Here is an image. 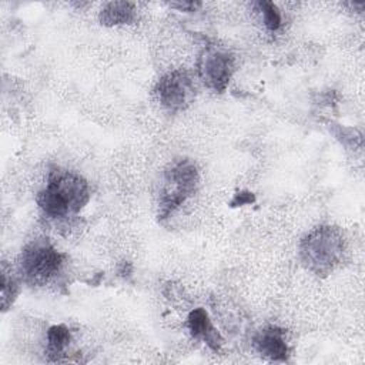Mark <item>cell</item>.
Returning <instances> with one entry per match:
<instances>
[{
	"mask_svg": "<svg viewBox=\"0 0 365 365\" xmlns=\"http://www.w3.org/2000/svg\"><path fill=\"white\" fill-rule=\"evenodd\" d=\"M200 174L194 161L180 158L173 161L163 174L158 194V218H168L198 188Z\"/></svg>",
	"mask_w": 365,
	"mask_h": 365,
	"instance_id": "3",
	"label": "cell"
},
{
	"mask_svg": "<svg viewBox=\"0 0 365 365\" xmlns=\"http://www.w3.org/2000/svg\"><path fill=\"white\" fill-rule=\"evenodd\" d=\"M154 93L163 107L170 111H181L194 101L195 84L187 71L173 70L157 81Z\"/></svg>",
	"mask_w": 365,
	"mask_h": 365,
	"instance_id": "5",
	"label": "cell"
},
{
	"mask_svg": "<svg viewBox=\"0 0 365 365\" xmlns=\"http://www.w3.org/2000/svg\"><path fill=\"white\" fill-rule=\"evenodd\" d=\"M19 294V281L11 274V268H7L6 262L1 265V308L7 311L9 307L14 302Z\"/></svg>",
	"mask_w": 365,
	"mask_h": 365,
	"instance_id": "11",
	"label": "cell"
},
{
	"mask_svg": "<svg viewBox=\"0 0 365 365\" xmlns=\"http://www.w3.org/2000/svg\"><path fill=\"white\" fill-rule=\"evenodd\" d=\"M90 200L88 182L77 173L54 168L46 185L37 194V204L44 215L64 218L78 212Z\"/></svg>",
	"mask_w": 365,
	"mask_h": 365,
	"instance_id": "1",
	"label": "cell"
},
{
	"mask_svg": "<svg viewBox=\"0 0 365 365\" xmlns=\"http://www.w3.org/2000/svg\"><path fill=\"white\" fill-rule=\"evenodd\" d=\"M254 346L261 356L275 362H285L289 355L285 331L278 327H267L258 331L254 336Z\"/></svg>",
	"mask_w": 365,
	"mask_h": 365,
	"instance_id": "7",
	"label": "cell"
},
{
	"mask_svg": "<svg viewBox=\"0 0 365 365\" xmlns=\"http://www.w3.org/2000/svg\"><path fill=\"white\" fill-rule=\"evenodd\" d=\"M64 255L47 240L29 242L19 257V275L30 285H46L63 268Z\"/></svg>",
	"mask_w": 365,
	"mask_h": 365,
	"instance_id": "4",
	"label": "cell"
},
{
	"mask_svg": "<svg viewBox=\"0 0 365 365\" xmlns=\"http://www.w3.org/2000/svg\"><path fill=\"white\" fill-rule=\"evenodd\" d=\"M135 17H137V13H135L134 3L124 1V0L107 3L98 14L100 23L108 27L131 24L135 20Z\"/></svg>",
	"mask_w": 365,
	"mask_h": 365,
	"instance_id": "9",
	"label": "cell"
},
{
	"mask_svg": "<svg viewBox=\"0 0 365 365\" xmlns=\"http://www.w3.org/2000/svg\"><path fill=\"white\" fill-rule=\"evenodd\" d=\"M170 6L180 11H195L201 6V3L200 1H181V3H171Z\"/></svg>",
	"mask_w": 365,
	"mask_h": 365,
	"instance_id": "13",
	"label": "cell"
},
{
	"mask_svg": "<svg viewBox=\"0 0 365 365\" xmlns=\"http://www.w3.org/2000/svg\"><path fill=\"white\" fill-rule=\"evenodd\" d=\"M345 241L334 225H319L309 231L299 244L302 264L315 275H328L342 261Z\"/></svg>",
	"mask_w": 365,
	"mask_h": 365,
	"instance_id": "2",
	"label": "cell"
},
{
	"mask_svg": "<svg viewBox=\"0 0 365 365\" xmlns=\"http://www.w3.org/2000/svg\"><path fill=\"white\" fill-rule=\"evenodd\" d=\"M70 341H71V334L66 325L58 324V325L50 327L46 334V342H47L46 354L48 359L58 361L60 356L67 349Z\"/></svg>",
	"mask_w": 365,
	"mask_h": 365,
	"instance_id": "10",
	"label": "cell"
},
{
	"mask_svg": "<svg viewBox=\"0 0 365 365\" xmlns=\"http://www.w3.org/2000/svg\"><path fill=\"white\" fill-rule=\"evenodd\" d=\"M197 67L201 81L212 91L222 93L231 80L234 58L228 51L215 46H208L201 51Z\"/></svg>",
	"mask_w": 365,
	"mask_h": 365,
	"instance_id": "6",
	"label": "cell"
},
{
	"mask_svg": "<svg viewBox=\"0 0 365 365\" xmlns=\"http://www.w3.org/2000/svg\"><path fill=\"white\" fill-rule=\"evenodd\" d=\"M255 7L261 13L264 26L269 31H277L281 27V13H279L277 4H274L272 1L261 0V1L255 3Z\"/></svg>",
	"mask_w": 365,
	"mask_h": 365,
	"instance_id": "12",
	"label": "cell"
},
{
	"mask_svg": "<svg viewBox=\"0 0 365 365\" xmlns=\"http://www.w3.org/2000/svg\"><path fill=\"white\" fill-rule=\"evenodd\" d=\"M188 329L197 339H202L212 351L218 352L222 345L220 332L214 328L204 308H194L188 315Z\"/></svg>",
	"mask_w": 365,
	"mask_h": 365,
	"instance_id": "8",
	"label": "cell"
}]
</instances>
